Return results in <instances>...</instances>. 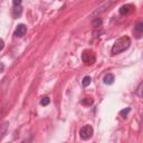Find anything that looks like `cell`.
<instances>
[{"instance_id":"cell-8","label":"cell","mask_w":143,"mask_h":143,"mask_svg":"<svg viewBox=\"0 0 143 143\" xmlns=\"http://www.w3.org/2000/svg\"><path fill=\"white\" fill-rule=\"evenodd\" d=\"M21 12H23V8L18 6V7H16V9H14V17L15 18H18V17L21 15Z\"/></svg>"},{"instance_id":"cell-15","label":"cell","mask_w":143,"mask_h":143,"mask_svg":"<svg viewBox=\"0 0 143 143\" xmlns=\"http://www.w3.org/2000/svg\"><path fill=\"white\" fill-rule=\"evenodd\" d=\"M12 5H14L15 7H18L21 5V0H12Z\"/></svg>"},{"instance_id":"cell-5","label":"cell","mask_w":143,"mask_h":143,"mask_svg":"<svg viewBox=\"0 0 143 143\" xmlns=\"http://www.w3.org/2000/svg\"><path fill=\"white\" fill-rule=\"evenodd\" d=\"M26 31H27V27L25 26V25H23V24L21 25H18L17 28H16V30H15V36L23 37V36H25Z\"/></svg>"},{"instance_id":"cell-13","label":"cell","mask_w":143,"mask_h":143,"mask_svg":"<svg viewBox=\"0 0 143 143\" xmlns=\"http://www.w3.org/2000/svg\"><path fill=\"white\" fill-rule=\"evenodd\" d=\"M82 104H84V105H92V104H93V100L86 97V98H84L82 101Z\"/></svg>"},{"instance_id":"cell-11","label":"cell","mask_w":143,"mask_h":143,"mask_svg":"<svg viewBox=\"0 0 143 143\" xmlns=\"http://www.w3.org/2000/svg\"><path fill=\"white\" fill-rule=\"evenodd\" d=\"M92 25H93V27H95V28L101 27V25H102V20H101L100 18H95L93 20V23H92Z\"/></svg>"},{"instance_id":"cell-14","label":"cell","mask_w":143,"mask_h":143,"mask_svg":"<svg viewBox=\"0 0 143 143\" xmlns=\"http://www.w3.org/2000/svg\"><path fill=\"white\" fill-rule=\"evenodd\" d=\"M130 111H131V108H130V107H128L126 110H122V111L120 112V115H122L123 117H126V116H128V113H129Z\"/></svg>"},{"instance_id":"cell-7","label":"cell","mask_w":143,"mask_h":143,"mask_svg":"<svg viewBox=\"0 0 143 143\" xmlns=\"http://www.w3.org/2000/svg\"><path fill=\"white\" fill-rule=\"evenodd\" d=\"M103 81H104V84H106V85H111V84H113V83H114V81H115L114 75H113V74H107V75H105Z\"/></svg>"},{"instance_id":"cell-9","label":"cell","mask_w":143,"mask_h":143,"mask_svg":"<svg viewBox=\"0 0 143 143\" xmlns=\"http://www.w3.org/2000/svg\"><path fill=\"white\" fill-rule=\"evenodd\" d=\"M91 82H92V78H91L90 76H85V77L83 78L82 84H83V86H84V87H87V86L91 84Z\"/></svg>"},{"instance_id":"cell-6","label":"cell","mask_w":143,"mask_h":143,"mask_svg":"<svg viewBox=\"0 0 143 143\" xmlns=\"http://www.w3.org/2000/svg\"><path fill=\"white\" fill-rule=\"evenodd\" d=\"M134 9H135V8H134V6H132V5H124L120 8V14L123 15V16L128 15L130 12H132Z\"/></svg>"},{"instance_id":"cell-2","label":"cell","mask_w":143,"mask_h":143,"mask_svg":"<svg viewBox=\"0 0 143 143\" xmlns=\"http://www.w3.org/2000/svg\"><path fill=\"white\" fill-rule=\"evenodd\" d=\"M93 135V128L91 125H84V126L79 130V136H81L83 140H87Z\"/></svg>"},{"instance_id":"cell-10","label":"cell","mask_w":143,"mask_h":143,"mask_svg":"<svg viewBox=\"0 0 143 143\" xmlns=\"http://www.w3.org/2000/svg\"><path fill=\"white\" fill-rule=\"evenodd\" d=\"M136 94L140 96L141 98H143V83H141L140 85H139L138 90H136Z\"/></svg>"},{"instance_id":"cell-4","label":"cell","mask_w":143,"mask_h":143,"mask_svg":"<svg viewBox=\"0 0 143 143\" xmlns=\"http://www.w3.org/2000/svg\"><path fill=\"white\" fill-rule=\"evenodd\" d=\"M133 34L136 36V38H141V37L143 36V21H140V23H138L135 25Z\"/></svg>"},{"instance_id":"cell-12","label":"cell","mask_w":143,"mask_h":143,"mask_svg":"<svg viewBox=\"0 0 143 143\" xmlns=\"http://www.w3.org/2000/svg\"><path fill=\"white\" fill-rule=\"evenodd\" d=\"M50 103V100L49 97H47V96H45V97H43L40 100V104L43 105V106H46V105H48Z\"/></svg>"},{"instance_id":"cell-3","label":"cell","mask_w":143,"mask_h":143,"mask_svg":"<svg viewBox=\"0 0 143 143\" xmlns=\"http://www.w3.org/2000/svg\"><path fill=\"white\" fill-rule=\"evenodd\" d=\"M82 59L86 65H92V64H94L95 63L96 58H95V55L93 54V52L85 50V52L83 53V55H82Z\"/></svg>"},{"instance_id":"cell-1","label":"cell","mask_w":143,"mask_h":143,"mask_svg":"<svg viewBox=\"0 0 143 143\" xmlns=\"http://www.w3.org/2000/svg\"><path fill=\"white\" fill-rule=\"evenodd\" d=\"M130 45H131V39H130V37H128V36L122 37V38L117 39L114 43V45H113L112 54H114V55H115V54L123 53L130 47Z\"/></svg>"}]
</instances>
